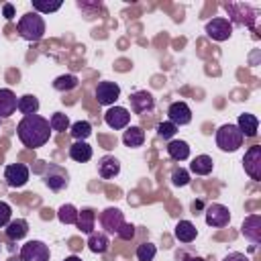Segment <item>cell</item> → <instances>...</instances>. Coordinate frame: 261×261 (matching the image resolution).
<instances>
[{
    "label": "cell",
    "mask_w": 261,
    "mask_h": 261,
    "mask_svg": "<svg viewBox=\"0 0 261 261\" xmlns=\"http://www.w3.org/2000/svg\"><path fill=\"white\" fill-rule=\"evenodd\" d=\"M16 96L12 90L8 88H2L0 90V118H8L16 112Z\"/></svg>",
    "instance_id": "17"
},
{
    "label": "cell",
    "mask_w": 261,
    "mask_h": 261,
    "mask_svg": "<svg viewBox=\"0 0 261 261\" xmlns=\"http://www.w3.org/2000/svg\"><path fill=\"white\" fill-rule=\"evenodd\" d=\"M12 220V208L6 202H0V228Z\"/></svg>",
    "instance_id": "36"
},
{
    "label": "cell",
    "mask_w": 261,
    "mask_h": 261,
    "mask_svg": "<svg viewBox=\"0 0 261 261\" xmlns=\"http://www.w3.org/2000/svg\"><path fill=\"white\" fill-rule=\"evenodd\" d=\"M104 120H106V124H108L110 128L120 130V128H126V126H128V122H130V112H128L126 108H122V106H112V108L106 110Z\"/></svg>",
    "instance_id": "13"
},
{
    "label": "cell",
    "mask_w": 261,
    "mask_h": 261,
    "mask_svg": "<svg viewBox=\"0 0 261 261\" xmlns=\"http://www.w3.org/2000/svg\"><path fill=\"white\" fill-rule=\"evenodd\" d=\"M118 171H120V163H118L116 157H112V155H104V157L98 161V173H100V177H104V179H112L114 175H118Z\"/></svg>",
    "instance_id": "18"
},
{
    "label": "cell",
    "mask_w": 261,
    "mask_h": 261,
    "mask_svg": "<svg viewBox=\"0 0 261 261\" xmlns=\"http://www.w3.org/2000/svg\"><path fill=\"white\" fill-rule=\"evenodd\" d=\"M243 165H245V173L251 179L261 181V145H253L245 151Z\"/></svg>",
    "instance_id": "4"
},
{
    "label": "cell",
    "mask_w": 261,
    "mask_h": 261,
    "mask_svg": "<svg viewBox=\"0 0 261 261\" xmlns=\"http://www.w3.org/2000/svg\"><path fill=\"white\" fill-rule=\"evenodd\" d=\"M96 100L102 106H112L120 96V86L116 82H98L96 86Z\"/></svg>",
    "instance_id": "7"
},
{
    "label": "cell",
    "mask_w": 261,
    "mask_h": 261,
    "mask_svg": "<svg viewBox=\"0 0 261 261\" xmlns=\"http://www.w3.org/2000/svg\"><path fill=\"white\" fill-rule=\"evenodd\" d=\"M16 29H18V35L22 39L35 43V41H41L43 35H45V20H43V16L39 12L33 10V12H27V14L20 16Z\"/></svg>",
    "instance_id": "2"
},
{
    "label": "cell",
    "mask_w": 261,
    "mask_h": 261,
    "mask_svg": "<svg viewBox=\"0 0 261 261\" xmlns=\"http://www.w3.org/2000/svg\"><path fill=\"white\" fill-rule=\"evenodd\" d=\"M16 135H18V139L24 147L39 149L51 139V126H49L47 118H43L39 114H31V116H24L18 122Z\"/></svg>",
    "instance_id": "1"
},
{
    "label": "cell",
    "mask_w": 261,
    "mask_h": 261,
    "mask_svg": "<svg viewBox=\"0 0 261 261\" xmlns=\"http://www.w3.org/2000/svg\"><path fill=\"white\" fill-rule=\"evenodd\" d=\"M4 232H6V237H8L10 241H20V239L29 232V222H27L24 218L10 220V222L6 224V228H4Z\"/></svg>",
    "instance_id": "21"
},
{
    "label": "cell",
    "mask_w": 261,
    "mask_h": 261,
    "mask_svg": "<svg viewBox=\"0 0 261 261\" xmlns=\"http://www.w3.org/2000/svg\"><path fill=\"white\" fill-rule=\"evenodd\" d=\"M45 184H47V188L53 190V192L63 190V188L67 186V173H65V169L59 167V165H49V169H47V173H45Z\"/></svg>",
    "instance_id": "15"
},
{
    "label": "cell",
    "mask_w": 261,
    "mask_h": 261,
    "mask_svg": "<svg viewBox=\"0 0 261 261\" xmlns=\"http://www.w3.org/2000/svg\"><path fill=\"white\" fill-rule=\"evenodd\" d=\"M116 234H118V239H122V241H130V239L135 237V226H133L130 222H124Z\"/></svg>",
    "instance_id": "37"
},
{
    "label": "cell",
    "mask_w": 261,
    "mask_h": 261,
    "mask_svg": "<svg viewBox=\"0 0 261 261\" xmlns=\"http://www.w3.org/2000/svg\"><path fill=\"white\" fill-rule=\"evenodd\" d=\"M122 143L126 147H141L145 143V130L141 126H126L122 135Z\"/></svg>",
    "instance_id": "26"
},
{
    "label": "cell",
    "mask_w": 261,
    "mask_h": 261,
    "mask_svg": "<svg viewBox=\"0 0 261 261\" xmlns=\"http://www.w3.org/2000/svg\"><path fill=\"white\" fill-rule=\"evenodd\" d=\"M167 155L173 159V161H186L190 157V145L186 141H179V139H171L167 143Z\"/></svg>",
    "instance_id": "19"
},
{
    "label": "cell",
    "mask_w": 261,
    "mask_h": 261,
    "mask_svg": "<svg viewBox=\"0 0 261 261\" xmlns=\"http://www.w3.org/2000/svg\"><path fill=\"white\" fill-rule=\"evenodd\" d=\"M222 261H249V257H247L245 253H237V251H234V253H228Z\"/></svg>",
    "instance_id": "38"
},
{
    "label": "cell",
    "mask_w": 261,
    "mask_h": 261,
    "mask_svg": "<svg viewBox=\"0 0 261 261\" xmlns=\"http://www.w3.org/2000/svg\"><path fill=\"white\" fill-rule=\"evenodd\" d=\"M212 167H214V163H212V157H208V155H198L190 163V171L196 175H208V173H212Z\"/></svg>",
    "instance_id": "25"
},
{
    "label": "cell",
    "mask_w": 261,
    "mask_h": 261,
    "mask_svg": "<svg viewBox=\"0 0 261 261\" xmlns=\"http://www.w3.org/2000/svg\"><path fill=\"white\" fill-rule=\"evenodd\" d=\"M49 126H51V130L65 133V130H67L71 124H69L67 114H63V112H53V114H51V118H49Z\"/></svg>",
    "instance_id": "31"
},
{
    "label": "cell",
    "mask_w": 261,
    "mask_h": 261,
    "mask_svg": "<svg viewBox=\"0 0 261 261\" xmlns=\"http://www.w3.org/2000/svg\"><path fill=\"white\" fill-rule=\"evenodd\" d=\"M61 8V0H57V2H41V0H33V10L35 12H55V10H59Z\"/></svg>",
    "instance_id": "34"
},
{
    "label": "cell",
    "mask_w": 261,
    "mask_h": 261,
    "mask_svg": "<svg viewBox=\"0 0 261 261\" xmlns=\"http://www.w3.org/2000/svg\"><path fill=\"white\" fill-rule=\"evenodd\" d=\"M108 245H110V241H108L106 232H92L88 237V247L92 253H104L108 249Z\"/></svg>",
    "instance_id": "27"
},
{
    "label": "cell",
    "mask_w": 261,
    "mask_h": 261,
    "mask_svg": "<svg viewBox=\"0 0 261 261\" xmlns=\"http://www.w3.org/2000/svg\"><path fill=\"white\" fill-rule=\"evenodd\" d=\"M57 218L59 222L63 224H75L77 222V208L73 204H63L59 210H57Z\"/></svg>",
    "instance_id": "30"
},
{
    "label": "cell",
    "mask_w": 261,
    "mask_h": 261,
    "mask_svg": "<svg viewBox=\"0 0 261 261\" xmlns=\"http://www.w3.org/2000/svg\"><path fill=\"white\" fill-rule=\"evenodd\" d=\"M94 220H96V212L92 208H84V210H77V228L86 234H92L94 232Z\"/></svg>",
    "instance_id": "23"
},
{
    "label": "cell",
    "mask_w": 261,
    "mask_h": 261,
    "mask_svg": "<svg viewBox=\"0 0 261 261\" xmlns=\"http://www.w3.org/2000/svg\"><path fill=\"white\" fill-rule=\"evenodd\" d=\"M128 102H130V110L135 114H147L155 108V98L151 92L147 90H139V92H133L128 96Z\"/></svg>",
    "instance_id": "8"
},
{
    "label": "cell",
    "mask_w": 261,
    "mask_h": 261,
    "mask_svg": "<svg viewBox=\"0 0 261 261\" xmlns=\"http://www.w3.org/2000/svg\"><path fill=\"white\" fill-rule=\"evenodd\" d=\"M69 157L77 163H86L92 159V147L86 143V141H75L71 147H69Z\"/></svg>",
    "instance_id": "22"
},
{
    "label": "cell",
    "mask_w": 261,
    "mask_h": 261,
    "mask_svg": "<svg viewBox=\"0 0 261 261\" xmlns=\"http://www.w3.org/2000/svg\"><path fill=\"white\" fill-rule=\"evenodd\" d=\"M206 35L214 41H226L232 35V22L224 16H216L206 22Z\"/></svg>",
    "instance_id": "5"
},
{
    "label": "cell",
    "mask_w": 261,
    "mask_h": 261,
    "mask_svg": "<svg viewBox=\"0 0 261 261\" xmlns=\"http://www.w3.org/2000/svg\"><path fill=\"white\" fill-rule=\"evenodd\" d=\"M173 234H175V239L179 241V243H192L196 237H198V228L190 222V220H179L177 224H175V230H173Z\"/></svg>",
    "instance_id": "20"
},
{
    "label": "cell",
    "mask_w": 261,
    "mask_h": 261,
    "mask_svg": "<svg viewBox=\"0 0 261 261\" xmlns=\"http://www.w3.org/2000/svg\"><path fill=\"white\" fill-rule=\"evenodd\" d=\"M237 126H239V130H241L243 137L253 139V137H257V130H259V118L255 114H247L245 112V114L239 116Z\"/></svg>",
    "instance_id": "16"
},
{
    "label": "cell",
    "mask_w": 261,
    "mask_h": 261,
    "mask_svg": "<svg viewBox=\"0 0 261 261\" xmlns=\"http://www.w3.org/2000/svg\"><path fill=\"white\" fill-rule=\"evenodd\" d=\"M171 184H173V186H177V188L188 186V184H190V171H188V169H184V167L173 169V171H171Z\"/></svg>",
    "instance_id": "33"
},
{
    "label": "cell",
    "mask_w": 261,
    "mask_h": 261,
    "mask_svg": "<svg viewBox=\"0 0 261 261\" xmlns=\"http://www.w3.org/2000/svg\"><path fill=\"white\" fill-rule=\"evenodd\" d=\"M167 118L169 122H173L175 126H184V124H190L192 120V110L186 102L177 100V102H171L169 108H167Z\"/></svg>",
    "instance_id": "12"
},
{
    "label": "cell",
    "mask_w": 261,
    "mask_h": 261,
    "mask_svg": "<svg viewBox=\"0 0 261 261\" xmlns=\"http://www.w3.org/2000/svg\"><path fill=\"white\" fill-rule=\"evenodd\" d=\"M69 135L75 139V141H86L90 135H92V124L88 120H77L69 126Z\"/></svg>",
    "instance_id": "28"
},
{
    "label": "cell",
    "mask_w": 261,
    "mask_h": 261,
    "mask_svg": "<svg viewBox=\"0 0 261 261\" xmlns=\"http://www.w3.org/2000/svg\"><path fill=\"white\" fill-rule=\"evenodd\" d=\"M8 261H20V257H16V259H14V257H10Z\"/></svg>",
    "instance_id": "42"
},
{
    "label": "cell",
    "mask_w": 261,
    "mask_h": 261,
    "mask_svg": "<svg viewBox=\"0 0 261 261\" xmlns=\"http://www.w3.org/2000/svg\"><path fill=\"white\" fill-rule=\"evenodd\" d=\"M157 255V247L153 243H141L137 247V259L139 261H153Z\"/></svg>",
    "instance_id": "32"
},
{
    "label": "cell",
    "mask_w": 261,
    "mask_h": 261,
    "mask_svg": "<svg viewBox=\"0 0 261 261\" xmlns=\"http://www.w3.org/2000/svg\"><path fill=\"white\" fill-rule=\"evenodd\" d=\"M20 261H49V247L43 241H29L20 247Z\"/></svg>",
    "instance_id": "6"
},
{
    "label": "cell",
    "mask_w": 261,
    "mask_h": 261,
    "mask_svg": "<svg viewBox=\"0 0 261 261\" xmlns=\"http://www.w3.org/2000/svg\"><path fill=\"white\" fill-rule=\"evenodd\" d=\"M241 232L247 241L253 243V247H257L261 243V216L259 214H249L245 220H243V226H241Z\"/></svg>",
    "instance_id": "14"
},
{
    "label": "cell",
    "mask_w": 261,
    "mask_h": 261,
    "mask_svg": "<svg viewBox=\"0 0 261 261\" xmlns=\"http://www.w3.org/2000/svg\"><path fill=\"white\" fill-rule=\"evenodd\" d=\"M245 137L241 135L239 126L237 124H222L218 130H216V145L220 151H226V153H232L237 151L241 145H243Z\"/></svg>",
    "instance_id": "3"
},
{
    "label": "cell",
    "mask_w": 261,
    "mask_h": 261,
    "mask_svg": "<svg viewBox=\"0 0 261 261\" xmlns=\"http://www.w3.org/2000/svg\"><path fill=\"white\" fill-rule=\"evenodd\" d=\"M175 133H177V126L173 122H169V120H163V122L157 124V135L161 139H171Z\"/></svg>",
    "instance_id": "35"
},
{
    "label": "cell",
    "mask_w": 261,
    "mask_h": 261,
    "mask_svg": "<svg viewBox=\"0 0 261 261\" xmlns=\"http://www.w3.org/2000/svg\"><path fill=\"white\" fill-rule=\"evenodd\" d=\"M177 261H204V259L198 257V255H188L186 251H179L177 253Z\"/></svg>",
    "instance_id": "39"
},
{
    "label": "cell",
    "mask_w": 261,
    "mask_h": 261,
    "mask_svg": "<svg viewBox=\"0 0 261 261\" xmlns=\"http://www.w3.org/2000/svg\"><path fill=\"white\" fill-rule=\"evenodd\" d=\"M16 108H18V112H20V114H24V116L37 114V112H39V98H37V96H33V94H24V96H20V98H18Z\"/></svg>",
    "instance_id": "24"
},
{
    "label": "cell",
    "mask_w": 261,
    "mask_h": 261,
    "mask_svg": "<svg viewBox=\"0 0 261 261\" xmlns=\"http://www.w3.org/2000/svg\"><path fill=\"white\" fill-rule=\"evenodd\" d=\"M230 222V212L222 204H210L206 208V224L214 228H222Z\"/></svg>",
    "instance_id": "10"
},
{
    "label": "cell",
    "mask_w": 261,
    "mask_h": 261,
    "mask_svg": "<svg viewBox=\"0 0 261 261\" xmlns=\"http://www.w3.org/2000/svg\"><path fill=\"white\" fill-rule=\"evenodd\" d=\"M63 261H82V259H80V257H75V255H71V257H65Z\"/></svg>",
    "instance_id": "41"
},
{
    "label": "cell",
    "mask_w": 261,
    "mask_h": 261,
    "mask_svg": "<svg viewBox=\"0 0 261 261\" xmlns=\"http://www.w3.org/2000/svg\"><path fill=\"white\" fill-rule=\"evenodd\" d=\"M4 179L10 188H22L29 181V167L24 163H10L4 169Z\"/></svg>",
    "instance_id": "9"
},
{
    "label": "cell",
    "mask_w": 261,
    "mask_h": 261,
    "mask_svg": "<svg viewBox=\"0 0 261 261\" xmlns=\"http://www.w3.org/2000/svg\"><path fill=\"white\" fill-rule=\"evenodd\" d=\"M77 77L75 75H71V73H65V75H59V77H55L53 80V88L55 90H59V92H69V90H73V88H77Z\"/></svg>",
    "instance_id": "29"
},
{
    "label": "cell",
    "mask_w": 261,
    "mask_h": 261,
    "mask_svg": "<svg viewBox=\"0 0 261 261\" xmlns=\"http://www.w3.org/2000/svg\"><path fill=\"white\" fill-rule=\"evenodd\" d=\"M100 224H102V228H104L106 232L116 234V232L120 230V226L124 224V214H122L118 208H106V210H102V214H100Z\"/></svg>",
    "instance_id": "11"
},
{
    "label": "cell",
    "mask_w": 261,
    "mask_h": 261,
    "mask_svg": "<svg viewBox=\"0 0 261 261\" xmlns=\"http://www.w3.org/2000/svg\"><path fill=\"white\" fill-rule=\"evenodd\" d=\"M4 16L10 20V18H14V6L12 4H4Z\"/></svg>",
    "instance_id": "40"
}]
</instances>
